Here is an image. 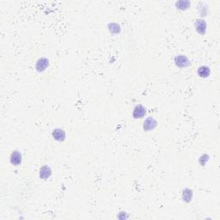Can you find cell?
<instances>
[{
	"instance_id": "cell-7",
	"label": "cell",
	"mask_w": 220,
	"mask_h": 220,
	"mask_svg": "<svg viewBox=\"0 0 220 220\" xmlns=\"http://www.w3.org/2000/svg\"><path fill=\"white\" fill-rule=\"evenodd\" d=\"M48 60H47V59H40L37 62V65H36V68H37V70L38 71H44L46 68L47 67V66H48Z\"/></svg>"
},
{
	"instance_id": "cell-6",
	"label": "cell",
	"mask_w": 220,
	"mask_h": 220,
	"mask_svg": "<svg viewBox=\"0 0 220 220\" xmlns=\"http://www.w3.org/2000/svg\"><path fill=\"white\" fill-rule=\"evenodd\" d=\"M53 136L55 139H57V140H59V141H62V140L65 139V138H66V133H65V132H64L63 130L57 129L53 131Z\"/></svg>"
},
{
	"instance_id": "cell-9",
	"label": "cell",
	"mask_w": 220,
	"mask_h": 220,
	"mask_svg": "<svg viewBox=\"0 0 220 220\" xmlns=\"http://www.w3.org/2000/svg\"><path fill=\"white\" fill-rule=\"evenodd\" d=\"M50 175H51V170L47 166H45V167H43L42 169H40V177L41 178L47 179V178L50 176Z\"/></svg>"
},
{
	"instance_id": "cell-2",
	"label": "cell",
	"mask_w": 220,
	"mask_h": 220,
	"mask_svg": "<svg viewBox=\"0 0 220 220\" xmlns=\"http://www.w3.org/2000/svg\"><path fill=\"white\" fill-rule=\"evenodd\" d=\"M176 63L178 66L186 67L189 65V61L185 56H177L176 58Z\"/></svg>"
},
{
	"instance_id": "cell-8",
	"label": "cell",
	"mask_w": 220,
	"mask_h": 220,
	"mask_svg": "<svg viewBox=\"0 0 220 220\" xmlns=\"http://www.w3.org/2000/svg\"><path fill=\"white\" fill-rule=\"evenodd\" d=\"M210 72H211V71H210V69L206 66H201L200 67L199 70H198V74H199V76L202 77V78L208 77L209 75H210Z\"/></svg>"
},
{
	"instance_id": "cell-3",
	"label": "cell",
	"mask_w": 220,
	"mask_h": 220,
	"mask_svg": "<svg viewBox=\"0 0 220 220\" xmlns=\"http://www.w3.org/2000/svg\"><path fill=\"white\" fill-rule=\"evenodd\" d=\"M146 114V108H143L141 105H138L135 108L133 111V117L134 118H142Z\"/></svg>"
},
{
	"instance_id": "cell-10",
	"label": "cell",
	"mask_w": 220,
	"mask_h": 220,
	"mask_svg": "<svg viewBox=\"0 0 220 220\" xmlns=\"http://www.w3.org/2000/svg\"><path fill=\"white\" fill-rule=\"evenodd\" d=\"M191 197H192V192L190 190H188V189H186V191H184V192H183V199H184V201H186V200L188 201H190Z\"/></svg>"
},
{
	"instance_id": "cell-1",
	"label": "cell",
	"mask_w": 220,
	"mask_h": 220,
	"mask_svg": "<svg viewBox=\"0 0 220 220\" xmlns=\"http://www.w3.org/2000/svg\"><path fill=\"white\" fill-rule=\"evenodd\" d=\"M157 126V121L153 118H148L144 122V129L146 131H150L154 129Z\"/></svg>"
},
{
	"instance_id": "cell-4",
	"label": "cell",
	"mask_w": 220,
	"mask_h": 220,
	"mask_svg": "<svg viewBox=\"0 0 220 220\" xmlns=\"http://www.w3.org/2000/svg\"><path fill=\"white\" fill-rule=\"evenodd\" d=\"M195 27H196L198 33H200L201 35H204L205 29H206V23L203 20H198L196 24H195Z\"/></svg>"
},
{
	"instance_id": "cell-5",
	"label": "cell",
	"mask_w": 220,
	"mask_h": 220,
	"mask_svg": "<svg viewBox=\"0 0 220 220\" xmlns=\"http://www.w3.org/2000/svg\"><path fill=\"white\" fill-rule=\"evenodd\" d=\"M11 162L12 164L14 165H18L21 163L22 162V156L18 151H14L11 154Z\"/></svg>"
}]
</instances>
